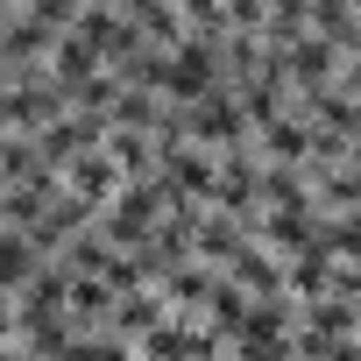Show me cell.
Returning a JSON list of instances; mask_svg holds the SVG:
<instances>
[{
	"label": "cell",
	"mask_w": 361,
	"mask_h": 361,
	"mask_svg": "<svg viewBox=\"0 0 361 361\" xmlns=\"http://www.w3.org/2000/svg\"><path fill=\"white\" fill-rule=\"evenodd\" d=\"M29 276V241H0V276Z\"/></svg>",
	"instance_id": "6da1fadb"
}]
</instances>
